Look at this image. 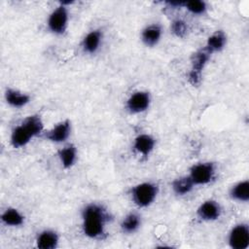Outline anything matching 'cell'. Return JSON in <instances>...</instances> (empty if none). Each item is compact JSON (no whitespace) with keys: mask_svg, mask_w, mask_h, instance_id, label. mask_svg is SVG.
Returning <instances> with one entry per match:
<instances>
[{"mask_svg":"<svg viewBox=\"0 0 249 249\" xmlns=\"http://www.w3.org/2000/svg\"><path fill=\"white\" fill-rule=\"evenodd\" d=\"M83 231L86 236L96 239L104 234L109 215L105 208L96 203L88 204L82 212Z\"/></svg>","mask_w":249,"mask_h":249,"instance_id":"1","label":"cell"},{"mask_svg":"<svg viewBox=\"0 0 249 249\" xmlns=\"http://www.w3.org/2000/svg\"><path fill=\"white\" fill-rule=\"evenodd\" d=\"M159 193V187L152 182H143L137 184L131 189V199L138 207H147L156 199Z\"/></svg>","mask_w":249,"mask_h":249,"instance_id":"2","label":"cell"},{"mask_svg":"<svg viewBox=\"0 0 249 249\" xmlns=\"http://www.w3.org/2000/svg\"><path fill=\"white\" fill-rule=\"evenodd\" d=\"M210 56L211 53H208L204 48L198 50L192 55L191 70L188 74V81L192 86L197 87L200 84L202 71L210 59Z\"/></svg>","mask_w":249,"mask_h":249,"instance_id":"3","label":"cell"},{"mask_svg":"<svg viewBox=\"0 0 249 249\" xmlns=\"http://www.w3.org/2000/svg\"><path fill=\"white\" fill-rule=\"evenodd\" d=\"M215 174V166L212 162H199L190 168L189 176L196 185H206L211 182Z\"/></svg>","mask_w":249,"mask_h":249,"instance_id":"4","label":"cell"},{"mask_svg":"<svg viewBox=\"0 0 249 249\" xmlns=\"http://www.w3.org/2000/svg\"><path fill=\"white\" fill-rule=\"evenodd\" d=\"M228 242L232 249H247L249 246V228L245 223L232 227L229 232Z\"/></svg>","mask_w":249,"mask_h":249,"instance_id":"5","label":"cell"},{"mask_svg":"<svg viewBox=\"0 0 249 249\" xmlns=\"http://www.w3.org/2000/svg\"><path fill=\"white\" fill-rule=\"evenodd\" d=\"M68 23V11L63 5L55 8L48 18V27L53 34L60 35L66 30Z\"/></svg>","mask_w":249,"mask_h":249,"instance_id":"6","label":"cell"},{"mask_svg":"<svg viewBox=\"0 0 249 249\" xmlns=\"http://www.w3.org/2000/svg\"><path fill=\"white\" fill-rule=\"evenodd\" d=\"M151 102L150 93L147 91L139 90L132 93L126 100V109L131 114H139L146 111Z\"/></svg>","mask_w":249,"mask_h":249,"instance_id":"7","label":"cell"},{"mask_svg":"<svg viewBox=\"0 0 249 249\" xmlns=\"http://www.w3.org/2000/svg\"><path fill=\"white\" fill-rule=\"evenodd\" d=\"M71 133V123L69 120H64L54 125L46 134V138L53 143H62L68 139Z\"/></svg>","mask_w":249,"mask_h":249,"instance_id":"8","label":"cell"},{"mask_svg":"<svg viewBox=\"0 0 249 249\" xmlns=\"http://www.w3.org/2000/svg\"><path fill=\"white\" fill-rule=\"evenodd\" d=\"M221 206L220 204L213 200V199H208L203 201L197 208L196 214L197 216L203 220V221H215L219 219L221 216Z\"/></svg>","mask_w":249,"mask_h":249,"instance_id":"9","label":"cell"},{"mask_svg":"<svg viewBox=\"0 0 249 249\" xmlns=\"http://www.w3.org/2000/svg\"><path fill=\"white\" fill-rule=\"evenodd\" d=\"M34 138L33 135L29 132V130L25 127V125L21 123L17 125L11 133V144L14 148H21L27 145L30 140Z\"/></svg>","mask_w":249,"mask_h":249,"instance_id":"10","label":"cell"},{"mask_svg":"<svg viewBox=\"0 0 249 249\" xmlns=\"http://www.w3.org/2000/svg\"><path fill=\"white\" fill-rule=\"evenodd\" d=\"M155 144L156 141L153 136H151L150 134L143 133L135 137L133 148L138 154L142 155L143 157H148L153 152Z\"/></svg>","mask_w":249,"mask_h":249,"instance_id":"11","label":"cell"},{"mask_svg":"<svg viewBox=\"0 0 249 249\" xmlns=\"http://www.w3.org/2000/svg\"><path fill=\"white\" fill-rule=\"evenodd\" d=\"M59 241L58 234L53 230H44L36 237V246L40 249H54Z\"/></svg>","mask_w":249,"mask_h":249,"instance_id":"12","label":"cell"},{"mask_svg":"<svg viewBox=\"0 0 249 249\" xmlns=\"http://www.w3.org/2000/svg\"><path fill=\"white\" fill-rule=\"evenodd\" d=\"M161 34L162 29L160 24H150L142 30L141 40L145 46L154 47L160 42Z\"/></svg>","mask_w":249,"mask_h":249,"instance_id":"13","label":"cell"},{"mask_svg":"<svg viewBox=\"0 0 249 249\" xmlns=\"http://www.w3.org/2000/svg\"><path fill=\"white\" fill-rule=\"evenodd\" d=\"M7 103L14 108H21L29 103L30 95L15 89H7L5 91Z\"/></svg>","mask_w":249,"mask_h":249,"instance_id":"14","label":"cell"},{"mask_svg":"<svg viewBox=\"0 0 249 249\" xmlns=\"http://www.w3.org/2000/svg\"><path fill=\"white\" fill-rule=\"evenodd\" d=\"M227 44V36L222 30H217L208 37L204 49L211 54L221 52Z\"/></svg>","mask_w":249,"mask_h":249,"instance_id":"15","label":"cell"},{"mask_svg":"<svg viewBox=\"0 0 249 249\" xmlns=\"http://www.w3.org/2000/svg\"><path fill=\"white\" fill-rule=\"evenodd\" d=\"M230 196L231 199L239 202H247L249 200V182L243 180L235 183L230 189Z\"/></svg>","mask_w":249,"mask_h":249,"instance_id":"16","label":"cell"},{"mask_svg":"<svg viewBox=\"0 0 249 249\" xmlns=\"http://www.w3.org/2000/svg\"><path fill=\"white\" fill-rule=\"evenodd\" d=\"M102 41V33L100 30H91L83 39V49L88 53H94Z\"/></svg>","mask_w":249,"mask_h":249,"instance_id":"17","label":"cell"},{"mask_svg":"<svg viewBox=\"0 0 249 249\" xmlns=\"http://www.w3.org/2000/svg\"><path fill=\"white\" fill-rule=\"evenodd\" d=\"M1 221L9 227H19L24 223V216L17 208L9 207L2 213Z\"/></svg>","mask_w":249,"mask_h":249,"instance_id":"18","label":"cell"},{"mask_svg":"<svg viewBox=\"0 0 249 249\" xmlns=\"http://www.w3.org/2000/svg\"><path fill=\"white\" fill-rule=\"evenodd\" d=\"M58 158L64 168L72 167L77 160V149L73 144H68L58 151Z\"/></svg>","mask_w":249,"mask_h":249,"instance_id":"19","label":"cell"},{"mask_svg":"<svg viewBox=\"0 0 249 249\" xmlns=\"http://www.w3.org/2000/svg\"><path fill=\"white\" fill-rule=\"evenodd\" d=\"M194 186H195V184L193 183L192 179L188 175V176H181V177L175 179L172 182L171 188L177 196H185L193 190Z\"/></svg>","mask_w":249,"mask_h":249,"instance_id":"20","label":"cell"},{"mask_svg":"<svg viewBox=\"0 0 249 249\" xmlns=\"http://www.w3.org/2000/svg\"><path fill=\"white\" fill-rule=\"evenodd\" d=\"M141 225V218L137 213H128L121 222V229L125 233L135 232Z\"/></svg>","mask_w":249,"mask_h":249,"instance_id":"21","label":"cell"},{"mask_svg":"<svg viewBox=\"0 0 249 249\" xmlns=\"http://www.w3.org/2000/svg\"><path fill=\"white\" fill-rule=\"evenodd\" d=\"M21 123L25 125L33 137L41 134L44 129V123L39 115H30L26 117Z\"/></svg>","mask_w":249,"mask_h":249,"instance_id":"22","label":"cell"},{"mask_svg":"<svg viewBox=\"0 0 249 249\" xmlns=\"http://www.w3.org/2000/svg\"><path fill=\"white\" fill-rule=\"evenodd\" d=\"M184 7L193 15H203L206 10L207 6L204 1L201 0H194V1H187L184 4Z\"/></svg>","mask_w":249,"mask_h":249,"instance_id":"23","label":"cell"},{"mask_svg":"<svg viewBox=\"0 0 249 249\" xmlns=\"http://www.w3.org/2000/svg\"><path fill=\"white\" fill-rule=\"evenodd\" d=\"M187 29H188V27H187L186 22L184 20L180 19V18H177V19L173 20L172 23H171V31H172V33L175 36L179 37V38H183L186 35Z\"/></svg>","mask_w":249,"mask_h":249,"instance_id":"24","label":"cell"}]
</instances>
